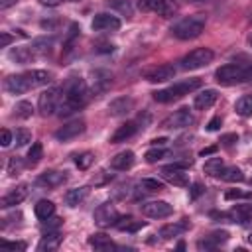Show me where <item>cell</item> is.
Here are the masks:
<instances>
[{
	"label": "cell",
	"mask_w": 252,
	"mask_h": 252,
	"mask_svg": "<svg viewBox=\"0 0 252 252\" xmlns=\"http://www.w3.org/2000/svg\"><path fill=\"white\" fill-rule=\"evenodd\" d=\"M61 93L63 94H61V102H59V108H57L59 116H69V114L81 110L89 102V96H91V91H89L87 83L81 77L67 79Z\"/></svg>",
	"instance_id": "cell-1"
},
{
	"label": "cell",
	"mask_w": 252,
	"mask_h": 252,
	"mask_svg": "<svg viewBox=\"0 0 252 252\" xmlns=\"http://www.w3.org/2000/svg\"><path fill=\"white\" fill-rule=\"evenodd\" d=\"M201 85H203V81H201L199 77H191V79L173 83V85L167 87V89L156 91V93H152V94H154V100H158V102H171V100H177V98H181V96H185V94L197 91Z\"/></svg>",
	"instance_id": "cell-2"
},
{
	"label": "cell",
	"mask_w": 252,
	"mask_h": 252,
	"mask_svg": "<svg viewBox=\"0 0 252 252\" xmlns=\"http://www.w3.org/2000/svg\"><path fill=\"white\" fill-rule=\"evenodd\" d=\"M203 30H205V16L195 14V16H187V18L179 20L171 28V33L177 39H195L203 33Z\"/></svg>",
	"instance_id": "cell-3"
},
{
	"label": "cell",
	"mask_w": 252,
	"mask_h": 252,
	"mask_svg": "<svg viewBox=\"0 0 252 252\" xmlns=\"http://www.w3.org/2000/svg\"><path fill=\"white\" fill-rule=\"evenodd\" d=\"M215 79L220 83V85H238V83H246V71H244V65H238V63H226L222 67H219L215 71Z\"/></svg>",
	"instance_id": "cell-4"
},
{
	"label": "cell",
	"mask_w": 252,
	"mask_h": 252,
	"mask_svg": "<svg viewBox=\"0 0 252 252\" xmlns=\"http://www.w3.org/2000/svg\"><path fill=\"white\" fill-rule=\"evenodd\" d=\"M213 51L209 47H197L193 51H189L179 63H181V69L185 71H193V69H201V67H207L211 61H213Z\"/></svg>",
	"instance_id": "cell-5"
},
{
	"label": "cell",
	"mask_w": 252,
	"mask_h": 252,
	"mask_svg": "<svg viewBox=\"0 0 252 252\" xmlns=\"http://www.w3.org/2000/svg\"><path fill=\"white\" fill-rule=\"evenodd\" d=\"M61 89H57V87H51V89H47V91H43L41 94H39V98H37V110H39V114L41 116H51V114H55L57 112V108H59V102H61Z\"/></svg>",
	"instance_id": "cell-6"
},
{
	"label": "cell",
	"mask_w": 252,
	"mask_h": 252,
	"mask_svg": "<svg viewBox=\"0 0 252 252\" xmlns=\"http://www.w3.org/2000/svg\"><path fill=\"white\" fill-rule=\"evenodd\" d=\"M93 219L100 228H106V226H114L116 220L120 219V215H118V211H116V207L112 203H102V205H98L94 209Z\"/></svg>",
	"instance_id": "cell-7"
},
{
	"label": "cell",
	"mask_w": 252,
	"mask_h": 252,
	"mask_svg": "<svg viewBox=\"0 0 252 252\" xmlns=\"http://www.w3.org/2000/svg\"><path fill=\"white\" fill-rule=\"evenodd\" d=\"M193 122H195V118H193L191 110L183 106V108L175 110L173 114H169V116L161 122V128H167V130H179V128H187V126H191Z\"/></svg>",
	"instance_id": "cell-8"
},
{
	"label": "cell",
	"mask_w": 252,
	"mask_h": 252,
	"mask_svg": "<svg viewBox=\"0 0 252 252\" xmlns=\"http://www.w3.org/2000/svg\"><path fill=\"white\" fill-rule=\"evenodd\" d=\"M159 175H161V179H165V181L171 183V185H177V187L189 185V177H187L185 169L179 167V165H175V163L161 167V169H159Z\"/></svg>",
	"instance_id": "cell-9"
},
{
	"label": "cell",
	"mask_w": 252,
	"mask_h": 252,
	"mask_svg": "<svg viewBox=\"0 0 252 252\" xmlns=\"http://www.w3.org/2000/svg\"><path fill=\"white\" fill-rule=\"evenodd\" d=\"M112 85V73L106 69H94L91 71V93L100 94L106 93Z\"/></svg>",
	"instance_id": "cell-10"
},
{
	"label": "cell",
	"mask_w": 252,
	"mask_h": 252,
	"mask_svg": "<svg viewBox=\"0 0 252 252\" xmlns=\"http://www.w3.org/2000/svg\"><path fill=\"white\" fill-rule=\"evenodd\" d=\"M91 28H93L94 32H116V30L120 28V20H118L116 16L108 14V12H100V14H96V16L93 18Z\"/></svg>",
	"instance_id": "cell-11"
},
{
	"label": "cell",
	"mask_w": 252,
	"mask_h": 252,
	"mask_svg": "<svg viewBox=\"0 0 252 252\" xmlns=\"http://www.w3.org/2000/svg\"><path fill=\"white\" fill-rule=\"evenodd\" d=\"M144 77L150 81V83H165L169 79L175 77V67L173 65H156V67H150L144 71Z\"/></svg>",
	"instance_id": "cell-12"
},
{
	"label": "cell",
	"mask_w": 252,
	"mask_h": 252,
	"mask_svg": "<svg viewBox=\"0 0 252 252\" xmlns=\"http://www.w3.org/2000/svg\"><path fill=\"white\" fill-rule=\"evenodd\" d=\"M142 213L150 219H165L173 213V207L167 201H150L142 205Z\"/></svg>",
	"instance_id": "cell-13"
},
{
	"label": "cell",
	"mask_w": 252,
	"mask_h": 252,
	"mask_svg": "<svg viewBox=\"0 0 252 252\" xmlns=\"http://www.w3.org/2000/svg\"><path fill=\"white\" fill-rule=\"evenodd\" d=\"M83 132H85V120L77 118V120H71V122L63 124V126L55 132V138H57L59 142H67V140L77 138V136L83 134Z\"/></svg>",
	"instance_id": "cell-14"
},
{
	"label": "cell",
	"mask_w": 252,
	"mask_h": 252,
	"mask_svg": "<svg viewBox=\"0 0 252 252\" xmlns=\"http://www.w3.org/2000/svg\"><path fill=\"white\" fill-rule=\"evenodd\" d=\"M4 89H6L10 94H24V93L32 91V87H30V81H28L26 73L10 75V77L4 81Z\"/></svg>",
	"instance_id": "cell-15"
},
{
	"label": "cell",
	"mask_w": 252,
	"mask_h": 252,
	"mask_svg": "<svg viewBox=\"0 0 252 252\" xmlns=\"http://www.w3.org/2000/svg\"><path fill=\"white\" fill-rule=\"evenodd\" d=\"M67 181V173L65 171H55V169H47V171H43L39 177H37V185H41V187H47V189H51V187H59V185H63Z\"/></svg>",
	"instance_id": "cell-16"
},
{
	"label": "cell",
	"mask_w": 252,
	"mask_h": 252,
	"mask_svg": "<svg viewBox=\"0 0 252 252\" xmlns=\"http://www.w3.org/2000/svg\"><path fill=\"white\" fill-rule=\"evenodd\" d=\"M26 197H28V185L20 183V185H16L14 189H10V191L0 199V207L8 209V207H14V205H20Z\"/></svg>",
	"instance_id": "cell-17"
},
{
	"label": "cell",
	"mask_w": 252,
	"mask_h": 252,
	"mask_svg": "<svg viewBox=\"0 0 252 252\" xmlns=\"http://www.w3.org/2000/svg\"><path fill=\"white\" fill-rule=\"evenodd\" d=\"M232 222H238V224H248L252 222V205H234L228 215H226Z\"/></svg>",
	"instance_id": "cell-18"
},
{
	"label": "cell",
	"mask_w": 252,
	"mask_h": 252,
	"mask_svg": "<svg viewBox=\"0 0 252 252\" xmlns=\"http://www.w3.org/2000/svg\"><path fill=\"white\" fill-rule=\"evenodd\" d=\"M132 108H134V100L130 96H120L108 104V114L110 116H126Z\"/></svg>",
	"instance_id": "cell-19"
},
{
	"label": "cell",
	"mask_w": 252,
	"mask_h": 252,
	"mask_svg": "<svg viewBox=\"0 0 252 252\" xmlns=\"http://www.w3.org/2000/svg\"><path fill=\"white\" fill-rule=\"evenodd\" d=\"M136 158H134V152L132 150H124V152H118L112 159H110V167L112 169H118V171H126L134 165Z\"/></svg>",
	"instance_id": "cell-20"
},
{
	"label": "cell",
	"mask_w": 252,
	"mask_h": 252,
	"mask_svg": "<svg viewBox=\"0 0 252 252\" xmlns=\"http://www.w3.org/2000/svg\"><path fill=\"white\" fill-rule=\"evenodd\" d=\"M150 12H156L161 18H171L177 12V4L173 0H150Z\"/></svg>",
	"instance_id": "cell-21"
},
{
	"label": "cell",
	"mask_w": 252,
	"mask_h": 252,
	"mask_svg": "<svg viewBox=\"0 0 252 252\" xmlns=\"http://www.w3.org/2000/svg\"><path fill=\"white\" fill-rule=\"evenodd\" d=\"M8 57L14 61V63H18V65H28V63H32L33 59H35V49L33 47H14V49H10V53H8Z\"/></svg>",
	"instance_id": "cell-22"
},
{
	"label": "cell",
	"mask_w": 252,
	"mask_h": 252,
	"mask_svg": "<svg viewBox=\"0 0 252 252\" xmlns=\"http://www.w3.org/2000/svg\"><path fill=\"white\" fill-rule=\"evenodd\" d=\"M217 98H219V93L215 89H205L199 94H195L193 104H195L197 110H207V108H211L217 102Z\"/></svg>",
	"instance_id": "cell-23"
},
{
	"label": "cell",
	"mask_w": 252,
	"mask_h": 252,
	"mask_svg": "<svg viewBox=\"0 0 252 252\" xmlns=\"http://www.w3.org/2000/svg\"><path fill=\"white\" fill-rule=\"evenodd\" d=\"M136 132H138V124H136V122H132V120H128V122H124L122 126H118V128H116V132L110 136V144L126 142V140H128V138H132Z\"/></svg>",
	"instance_id": "cell-24"
},
{
	"label": "cell",
	"mask_w": 252,
	"mask_h": 252,
	"mask_svg": "<svg viewBox=\"0 0 252 252\" xmlns=\"http://www.w3.org/2000/svg\"><path fill=\"white\" fill-rule=\"evenodd\" d=\"M191 224L187 222V219H183L181 222H171V224H163L161 228H159V236L163 238V240H171V238H175V236H179V234H183L187 228H189Z\"/></svg>",
	"instance_id": "cell-25"
},
{
	"label": "cell",
	"mask_w": 252,
	"mask_h": 252,
	"mask_svg": "<svg viewBox=\"0 0 252 252\" xmlns=\"http://www.w3.org/2000/svg\"><path fill=\"white\" fill-rule=\"evenodd\" d=\"M61 240H63V236L59 234V230L45 232V236H43V238L39 240V244H37V250H39V252H53V250L59 248Z\"/></svg>",
	"instance_id": "cell-26"
},
{
	"label": "cell",
	"mask_w": 252,
	"mask_h": 252,
	"mask_svg": "<svg viewBox=\"0 0 252 252\" xmlns=\"http://www.w3.org/2000/svg\"><path fill=\"white\" fill-rule=\"evenodd\" d=\"M28 81H30V87L32 89H37V87H45L51 83V73L43 71V69H32L26 73Z\"/></svg>",
	"instance_id": "cell-27"
},
{
	"label": "cell",
	"mask_w": 252,
	"mask_h": 252,
	"mask_svg": "<svg viewBox=\"0 0 252 252\" xmlns=\"http://www.w3.org/2000/svg\"><path fill=\"white\" fill-rule=\"evenodd\" d=\"M89 197V187H75V189H69L65 193V203L69 207H77L81 205L85 199Z\"/></svg>",
	"instance_id": "cell-28"
},
{
	"label": "cell",
	"mask_w": 252,
	"mask_h": 252,
	"mask_svg": "<svg viewBox=\"0 0 252 252\" xmlns=\"http://www.w3.org/2000/svg\"><path fill=\"white\" fill-rule=\"evenodd\" d=\"M217 177L222 179V181H228V183H240V181H244V173H242V169L236 167V165L222 167L220 173H219Z\"/></svg>",
	"instance_id": "cell-29"
},
{
	"label": "cell",
	"mask_w": 252,
	"mask_h": 252,
	"mask_svg": "<svg viewBox=\"0 0 252 252\" xmlns=\"http://www.w3.org/2000/svg\"><path fill=\"white\" fill-rule=\"evenodd\" d=\"M89 244H91L94 250H112V248H116V244L110 240V236H106V234H102V232L91 234V236H89Z\"/></svg>",
	"instance_id": "cell-30"
},
{
	"label": "cell",
	"mask_w": 252,
	"mask_h": 252,
	"mask_svg": "<svg viewBox=\"0 0 252 252\" xmlns=\"http://www.w3.org/2000/svg\"><path fill=\"white\" fill-rule=\"evenodd\" d=\"M33 213H35V217H37L39 220H45V219L53 217V213H55V205H53V201H49V199H41V201L35 203Z\"/></svg>",
	"instance_id": "cell-31"
},
{
	"label": "cell",
	"mask_w": 252,
	"mask_h": 252,
	"mask_svg": "<svg viewBox=\"0 0 252 252\" xmlns=\"http://www.w3.org/2000/svg\"><path fill=\"white\" fill-rule=\"evenodd\" d=\"M146 222H142V220H134V217H120L118 220H116V228L118 230H128V232H136L138 228H142Z\"/></svg>",
	"instance_id": "cell-32"
},
{
	"label": "cell",
	"mask_w": 252,
	"mask_h": 252,
	"mask_svg": "<svg viewBox=\"0 0 252 252\" xmlns=\"http://www.w3.org/2000/svg\"><path fill=\"white\" fill-rule=\"evenodd\" d=\"M234 110H236V114H240V116H244V118L252 116V94L240 96V98L234 102Z\"/></svg>",
	"instance_id": "cell-33"
},
{
	"label": "cell",
	"mask_w": 252,
	"mask_h": 252,
	"mask_svg": "<svg viewBox=\"0 0 252 252\" xmlns=\"http://www.w3.org/2000/svg\"><path fill=\"white\" fill-rule=\"evenodd\" d=\"M224 167V163H222V158H209L207 161H205V173H209V175H213V177H217L219 173H220V169Z\"/></svg>",
	"instance_id": "cell-34"
},
{
	"label": "cell",
	"mask_w": 252,
	"mask_h": 252,
	"mask_svg": "<svg viewBox=\"0 0 252 252\" xmlns=\"http://www.w3.org/2000/svg\"><path fill=\"white\" fill-rule=\"evenodd\" d=\"M140 189H144V193H159L163 189V183L154 177H146L140 181Z\"/></svg>",
	"instance_id": "cell-35"
},
{
	"label": "cell",
	"mask_w": 252,
	"mask_h": 252,
	"mask_svg": "<svg viewBox=\"0 0 252 252\" xmlns=\"http://www.w3.org/2000/svg\"><path fill=\"white\" fill-rule=\"evenodd\" d=\"M32 114H33V106L28 100H20L14 106V116H18V118H30Z\"/></svg>",
	"instance_id": "cell-36"
},
{
	"label": "cell",
	"mask_w": 252,
	"mask_h": 252,
	"mask_svg": "<svg viewBox=\"0 0 252 252\" xmlns=\"http://www.w3.org/2000/svg\"><path fill=\"white\" fill-rule=\"evenodd\" d=\"M41 154H43V146L39 142H33L30 152H28V163L30 165H35L39 159H41Z\"/></svg>",
	"instance_id": "cell-37"
},
{
	"label": "cell",
	"mask_w": 252,
	"mask_h": 252,
	"mask_svg": "<svg viewBox=\"0 0 252 252\" xmlns=\"http://www.w3.org/2000/svg\"><path fill=\"white\" fill-rule=\"evenodd\" d=\"M165 156H167V152H165L163 148L154 146L152 150H148V152H146V156H144V158H146V161H148V163H158V161H159V159H163Z\"/></svg>",
	"instance_id": "cell-38"
},
{
	"label": "cell",
	"mask_w": 252,
	"mask_h": 252,
	"mask_svg": "<svg viewBox=\"0 0 252 252\" xmlns=\"http://www.w3.org/2000/svg\"><path fill=\"white\" fill-rule=\"evenodd\" d=\"M22 169H24V161H22V158L12 156L10 161H8V175H10V177H16V175L22 173Z\"/></svg>",
	"instance_id": "cell-39"
},
{
	"label": "cell",
	"mask_w": 252,
	"mask_h": 252,
	"mask_svg": "<svg viewBox=\"0 0 252 252\" xmlns=\"http://www.w3.org/2000/svg\"><path fill=\"white\" fill-rule=\"evenodd\" d=\"M93 159H94V156H93L91 152H83V154L75 156V165H77L79 169H89L91 163H93Z\"/></svg>",
	"instance_id": "cell-40"
},
{
	"label": "cell",
	"mask_w": 252,
	"mask_h": 252,
	"mask_svg": "<svg viewBox=\"0 0 252 252\" xmlns=\"http://www.w3.org/2000/svg\"><path fill=\"white\" fill-rule=\"evenodd\" d=\"M14 140H16V146L22 148V146H26L28 142H32V132L26 130V128H18L16 134H14Z\"/></svg>",
	"instance_id": "cell-41"
},
{
	"label": "cell",
	"mask_w": 252,
	"mask_h": 252,
	"mask_svg": "<svg viewBox=\"0 0 252 252\" xmlns=\"http://www.w3.org/2000/svg\"><path fill=\"white\" fill-rule=\"evenodd\" d=\"M106 2H108V6H112L114 10H118V12L126 14V16H130V14H132L130 0H106Z\"/></svg>",
	"instance_id": "cell-42"
},
{
	"label": "cell",
	"mask_w": 252,
	"mask_h": 252,
	"mask_svg": "<svg viewBox=\"0 0 252 252\" xmlns=\"http://www.w3.org/2000/svg\"><path fill=\"white\" fill-rule=\"evenodd\" d=\"M228 236H230V234H228L226 230H215V232H211L207 238L213 242V246H219V244L226 242V240H228Z\"/></svg>",
	"instance_id": "cell-43"
},
{
	"label": "cell",
	"mask_w": 252,
	"mask_h": 252,
	"mask_svg": "<svg viewBox=\"0 0 252 252\" xmlns=\"http://www.w3.org/2000/svg\"><path fill=\"white\" fill-rule=\"evenodd\" d=\"M61 226V219H45V220H41V230L43 232H51V230H57Z\"/></svg>",
	"instance_id": "cell-44"
},
{
	"label": "cell",
	"mask_w": 252,
	"mask_h": 252,
	"mask_svg": "<svg viewBox=\"0 0 252 252\" xmlns=\"http://www.w3.org/2000/svg\"><path fill=\"white\" fill-rule=\"evenodd\" d=\"M12 140H14V136H12V132L4 128V130L0 132V146H2V148H8V146L12 144Z\"/></svg>",
	"instance_id": "cell-45"
},
{
	"label": "cell",
	"mask_w": 252,
	"mask_h": 252,
	"mask_svg": "<svg viewBox=\"0 0 252 252\" xmlns=\"http://www.w3.org/2000/svg\"><path fill=\"white\" fill-rule=\"evenodd\" d=\"M244 197H248V193H244V191H240V189H230V191L224 193V199H226V201H232V199H244Z\"/></svg>",
	"instance_id": "cell-46"
},
{
	"label": "cell",
	"mask_w": 252,
	"mask_h": 252,
	"mask_svg": "<svg viewBox=\"0 0 252 252\" xmlns=\"http://www.w3.org/2000/svg\"><path fill=\"white\" fill-rule=\"evenodd\" d=\"M2 246L4 248H10V250H26L28 244L22 242V240H16V242H8V240H2Z\"/></svg>",
	"instance_id": "cell-47"
},
{
	"label": "cell",
	"mask_w": 252,
	"mask_h": 252,
	"mask_svg": "<svg viewBox=\"0 0 252 252\" xmlns=\"http://www.w3.org/2000/svg\"><path fill=\"white\" fill-rule=\"evenodd\" d=\"M220 124H222V118H220V116H213V118L209 120V124H207V130H209V132H215V130L220 128Z\"/></svg>",
	"instance_id": "cell-48"
},
{
	"label": "cell",
	"mask_w": 252,
	"mask_h": 252,
	"mask_svg": "<svg viewBox=\"0 0 252 252\" xmlns=\"http://www.w3.org/2000/svg\"><path fill=\"white\" fill-rule=\"evenodd\" d=\"M236 142H238V136H236V134H224V136L220 138V144L226 146V148H230V146L236 144Z\"/></svg>",
	"instance_id": "cell-49"
},
{
	"label": "cell",
	"mask_w": 252,
	"mask_h": 252,
	"mask_svg": "<svg viewBox=\"0 0 252 252\" xmlns=\"http://www.w3.org/2000/svg\"><path fill=\"white\" fill-rule=\"evenodd\" d=\"M201 193H205V187L201 183H193V187H191V199H197Z\"/></svg>",
	"instance_id": "cell-50"
},
{
	"label": "cell",
	"mask_w": 252,
	"mask_h": 252,
	"mask_svg": "<svg viewBox=\"0 0 252 252\" xmlns=\"http://www.w3.org/2000/svg\"><path fill=\"white\" fill-rule=\"evenodd\" d=\"M136 2V8L142 10V12H150V0H134Z\"/></svg>",
	"instance_id": "cell-51"
},
{
	"label": "cell",
	"mask_w": 252,
	"mask_h": 252,
	"mask_svg": "<svg viewBox=\"0 0 252 252\" xmlns=\"http://www.w3.org/2000/svg\"><path fill=\"white\" fill-rule=\"evenodd\" d=\"M41 6H47V8H53V6H59L63 0H37Z\"/></svg>",
	"instance_id": "cell-52"
},
{
	"label": "cell",
	"mask_w": 252,
	"mask_h": 252,
	"mask_svg": "<svg viewBox=\"0 0 252 252\" xmlns=\"http://www.w3.org/2000/svg\"><path fill=\"white\" fill-rule=\"evenodd\" d=\"M10 43H12V35L6 33V32H2V47H8Z\"/></svg>",
	"instance_id": "cell-53"
},
{
	"label": "cell",
	"mask_w": 252,
	"mask_h": 252,
	"mask_svg": "<svg viewBox=\"0 0 252 252\" xmlns=\"http://www.w3.org/2000/svg\"><path fill=\"white\" fill-rule=\"evenodd\" d=\"M18 0H0V8L2 10H6V8H10V6H14Z\"/></svg>",
	"instance_id": "cell-54"
},
{
	"label": "cell",
	"mask_w": 252,
	"mask_h": 252,
	"mask_svg": "<svg viewBox=\"0 0 252 252\" xmlns=\"http://www.w3.org/2000/svg\"><path fill=\"white\" fill-rule=\"evenodd\" d=\"M244 71H246V81H252V63H246Z\"/></svg>",
	"instance_id": "cell-55"
},
{
	"label": "cell",
	"mask_w": 252,
	"mask_h": 252,
	"mask_svg": "<svg viewBox=\"0 0 252 252\" xmlns=\"http://www.w3.org/2000/svg\"><path fill=\"white\" fill-rule=\"evenodd\" d=\"M215 152H217V146H211V148L201 150V156H211V154H215Z\"/></svg>",
	"instance_id": "cell-56"
},
{
	"label": "cell",
	"mask_w": 252,
	"mask_h": 252,
	"mask_svg": "<svg viewBox=\"0 0 252 252\" xmlns=\"http://www.w3.org/2000/svg\"><path fill=\"white\" fill-rule=\"evenodd\" d=\"M165 142H167V138H154V140H152L154 146H163Z\"/></svg>",
	"instance_id": "cell-57"
},
{
	"label": "cell",
	"mask_w": 252,
	"mask_h": 252,
	"mask_svg": "<svg viewBox=\"0 0 252 252\" xmlns=\"http://www.w3.org/2000/svg\"><path fill=\"white\" fill-rule=\"evenodd\" d=\"M248 45H250V47H252V33H250V35H248Z\"/></svg>",
	"instance_id": "cell-58"
},
{
	"label": "cell",
	"mask_w": 252,
	"mask_h": 252,
	"mask_svg": "<svg viewBox=\"0 0 252 252\" xmlns=\"http://www.w3.org/2000/svg\"><path fill=\"white\" fill-rule=\"evenodd\" d=\"M248 242H250V244H252V232H250V234H248Z\"/></svg>",
	"instance_id": "cell-59"
},
{
	"label": "cell",
	"mask_w": 252,
	"mask_h": 252,
	"mask_svg": "<svg viewBox=\"0 0 252 252\" xmlns=\"http://www.w3.org/2000/svg\"><path fill=\"white\" fill-rule=\"evenodd\" d=\"M250 185H252V177H250Z\"/></svg>",
	"instance_id": "cell-60"
},
{
	"label": "cell",
	"mask_w": 252,
	"mask_h": 252,
	"mask_svg": "<svg viewBox=\"0 0 252 252\" xmlns=\"http://www.w3.org/2000/svg\"><path fill=\"white\" fill-rule=\"evenodd\" d=\"M195 2H201V0H195Z\"/></svg>",
	"instance_id": "cell-61"
}]
</instances>
